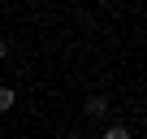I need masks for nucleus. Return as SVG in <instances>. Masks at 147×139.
<instances>
[{
    "label": "nucleus",
    "instance_id": "obj_1",
    "mask_svg": "<svg viewBox=\"0 0 147 139\" xmlns=\"http://www.w3.org/2000/svg\"><path fill=\"white\" fill-rule=\"evenodd\" d=\"M82 113H87L91 122H100V117H108V100H104V96H91V100L82 104Z\"/></svg>",
    "mask_w": 147,
    "mask_h": 139
},
{
    "label": "nucleus",
    "instance_id": "obj_2",
    "mask_svg": "<svg viewBox=\"0 0 147 139\" xmlns=\"http://www.w3.org/2000/svg\"><path fill=\"white\" fill-rule=\"evenodd\" d=\"M13 104H18V91L13 87H0V113H9Z\"/></svg>",
    "mask_w": 147,
    "mask_h": 139
},
{
    "label": "nucleus",
    "instance_id": "obj_3",
    "mask_svg": "<svg viewBox=\"0 0 147 139\" xmlns=\"http://www.w3.org/2000/svg\"><path fill=\"white\" fill-rule=\"evenodd\" d=\"M104 139H130V130H125V126H108V130H104Z\"/></svg>",
    "mask_w": 147,
    "mask_h": 139
},
{
    "label": "nucleus",
    "instance_id": "obj_4",
    "mask_svg": "<svg viewBox=\"0 0 147 139\" xmlns=\"http://www.w3.org/2000/svg\"><path fill=\"white\" fill-rule=\"evenodd\" d=\"M5 52H9V44H5V39H0V57H5Z\"/></svg>",
    "mask_w": 147,
    "mask_h": 139
},
{
    "label": "nucleus",
    "instance_id": "obj_5",
    "mask_svg": "<svg viewBox=\"0 0 147 139\" xmlns=\"http://www.w3.org/2000/svg\"><path fill=\"white\" fill-rule=\"evenodd\" d=\"M65 139H87V135H65Z\"/></svg>",
    "mask_w": 147,
    "mask_h": 139
}]
</instances>
